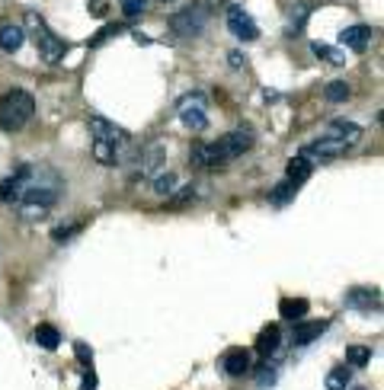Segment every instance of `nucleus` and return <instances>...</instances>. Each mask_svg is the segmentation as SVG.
Here are the masks:
<instances>
[{
    "instance_id": "nucleus-1",
    "label": "nucleus",
    "mask_w": 384,
    "mask_h": 390,
    "mask_svg": "<svg viewBox=\"0 0 384 390\" xmlns=\"http://www.w3.org/2000/svg\"><path fill=\"white\" fill-rule=\"evenodd\" d=\"M64 195V176L48 163H19L0 179V202L16 208L23 221H42Z\"/></svg>"
},
{
    "instance_id": "nucleus-2",
    "label": "nucleus",
    "mask_w": 384,
    "mask_h": 390,
    "mask_svg": "<svg viewBox=\"0 0 384 390\" xmlns=\"http://www.w3.org/2000/svg\"><path fill=\"white\" fill-rule=\"evenodd\" d=\"M90 138H93V157L102 166H115V163H128L134 157L132 138L125 128H119L115 121L102 119V115H90Z\"/></svg>"
},
{
    "instance_id": "nucleus-3",
    "label": "nucleus",
    "mask_w": 384,
    "mask_h": 390,
    "mask_svg": "<svg viewBox=\"0 0 384 390\" xmlns=\"http://www.w3.org/2000/svg\"><path fill=\"white\" fill-rule=\"evenodd\" d=\"M250 147H253V131L250 128H237V131L224 134V138L211 141V144H205V141L192 144L189 160H192V166H211V170H218V166H228L230 160L243 157Z\"/></svg>"
},
{
    "instance_id": "nucleus-4",
    "label": "nucleus",
    "mask_w": 384,
    "mask_h": 390,
    "mask_svg": "<svg viewBox=\"0 0 384 390\" xmlns=\"http://www.w3.org/2000/svg\"><path fill=\"white\" fill-rule=\"evenodd\" d=\"M36 112V99L26 90H6L0 96V128L4 131H19Z\"/></svg>"
},
{
    "instance_id": "nucleus-5",
    "label": "nucleus",
    "mask_w": 384,
    "mask_h": 390,
    "mask_svg": "<svg viewBox=\"0 0 384 390\" xmlns=\"http://www.w3.org/2000/svg\"><path fill=\"white\" fill-rule=\"evenodd\" d=\"M23 29H26V36H32L38 55H42L48 64H58L64 55H68V42L58 38L55 32L45 26V19L38 16V13H26V26H23Z\"/></svg>"
},
{
    "instance_id": "nucleus-6",
    "label": "nucleus",
    "mask_w": 384,
    "mask_h": 390,
    "mask_svg": "<svg viewBox=\"0 0 384 390\" xmlns=\"http://www.w3.org/2000/svg\"><path fill=\"white\" fill-rule=\"evenodd\" d=\"M205 23H208V4H192L170 16V29H173V36H179V38L202 36Z\"/></svg>"
},
{
    "instance_id": "nucleus-7",
    "label": "nucleus",
    "mask_w": 384,
    "mask_h": 390,
    "mask_svg": "<svg viewBox=\"0 0 384 390\" xmlns=\"http://www.w3.org/2000/svg\"><path fill=\"white\" fill-rule=\"evenodd\" d=\"M176 115L189 131H205L208 128V102H205L202 93H186L176 102Z\"/></svg>"
},
{
    "instance_id": "nucleus-8",
    "label": "nucleus",
    "mask_w": 384,
    "mask_h": 390,
    "mask_svg": "<svg viewBox=\"0 0 384 390\" xmlns=\"http://www.w3.org/2000/svg\"><path fill=\"white\" fill-rule=\"evenodd\" d=\"M228 29H230V36H237L240 42H256V38H260V26L253 23V16H250L243 6H228Z\"/></svg>"
},
{
    "instance_id": "nucleus-9",
    "label": "nucleus",
    "mask_w": 384,
    "mask_h": 390,
    "mask_svg": "<svg viewBox=\"0 0 384 390\" xmlns=\"http://www.w3.org/2000/svg\"><path fill=\"white\" fill-rule=\"evenodd\" d=\"M250 352L247 349H240V345H234V349H228L221 355V371L228 377H243V374H250Z\"/></svg>"
},
{
    "instance_id": "nucleus-10",
    "label": "nucleus",
    "mask_w": 384,
    "mask_h": 390,
    "mask_svg": "<svg viewBox=\"0 0 384 390\" xmlns=\"http://www.w3.org/2000/svg\"><path fill=\"white\" fill-rule=\"evenodd\" d=\"M326 320H298V323H294V332H292V342L298 345H311L314 339H320L326 332Z\"/></svg>"
},
{
    "instance_id": "nucleus-11",
    "label": "nucleus",
    "mask_w": 384,
    "mask_h": 390,
    "mask_svg": "<svg viewBox=\"0 0 384 390\" xmlns=\"http://www.w3.org/2000/svg\"><path fill=\"white\" fill-rule=\"evenodd\" d=\"M339 45L356 51V55H362V51H368V45H371V29L368 26H349V29L339 32Z\"/></svg>"
},
{
    "instance_id": "nucleus-12",
    "label": "nucleus",
    "mask_w": 384,
    "mask_h": 390,
    "mask_svg": "<svg viewBox=\"0 0 384 390\" xmlns=\"http://www.w3.org/2000/svg\"><path fill=\"white\" fill-rule=\"evenodd\" d=\"M346 304L356 307V310H378L381 307V291L378 288H352L346 294Z\"/></svg>"
},
{
    "instance_id": "nucleus-13",
    "label": "nucleus",
    "mask_w": 384,
    "mask_h": 390,
    "mask_svg": "<svg viewBox=\"0 0 384 390\" xmlns=\"http://www.w3.org/2000/svg\"><path fill=\"white\" fill-rule=\"evenodd\" d=\"M26 42V29L19 23H4L0 26V48L6 51V55H16L19 48H23Z\"/></svg>"
},
{
    "instance_id": "nucleus-14",
    "label": "nucleus",
    "mask_w": 384,
    "mask_h": 390,
    "mask_svg": "<svg viewBox=\"0 0 384 390\" xmlns=\"http://www.w3.org/2000/svg\"><path fill=\"white\" fill-rule=\"evenodd\" d=\"M326 134H333V138H339V141H346L349 147H356L358 144V138H362V128L358 125H352V121H346V119H333L330 125L324 128Z\"/></svg>"
},
{
    "instance_id": "nucleus-15",
    "label": "nucleus",
    "mask_w": 384,
    "mask_h": 390,
    "mask_svg": "<svg viewBox=\"0 0 384 390\" xmlns=\"http://www.w3.org/2000/svg\"><path fill=\"white\" fill-rule=\"evenodd\" d=\"M311 173H314V163H311V157H292L288 160V166H285V179L288 183H294V185H301V183H307L311 179Z\"/></svg>"
},
{
    "instance_id": "nucleus-16",
    "label": "nucleus",
    "mask_w": 384,
    "mask_h": 390,
    "mask_svg": "<svg viewBox=\"0 0 384 390\" xmlns=\"http://www.w3.org/2000/svg\"><path fill=\"white\" fill-rule=\"evenodd\" d=\"M279 342H282L279 326H266V330L256 336V352H260L262 358H269V355H275V352H279Z\"/></svg>"
},
{
    "instance_id": "nucleus-17",
    "label": "nucleus",
    "mask_w": 384,
    "mask_h": 390,
    "mask_svg": "<svg viewBox=\"0 0 384 390\" xmlns=\"http://www.w3.org/2000/svg\"><path fill=\"white\" fill-rule=\"evenodd\" d=\"M279 317H282V320H292V323L304 320V317H307V300H304V298H282Z\"/></svg>"
},
{
    "instance_id": "nucleus-18",
    "label": "nucleus",
    "mask_w": 384,
    "mask_h": 390,
    "mask_svg": "<svg viewBox=\"0 0 384 390\" xmlns=\"http://www.w3.org/2000/svg\"><path fill=\"white\" fill-rule=\"evenodd\" d=\"M314 48V55L317 58H324L326 64H333V67H343L346 64V51H339V48H333V45H324V42H314L311 45Z\"/></svg>"
},
{
    "instance_id": "nucleus-19",
    "label": "nucleus",
    "mask_w": 384,
    "mask_h": 390,
    "mask_svg": "<svg viewBox=\"0 0 384 390\" xmlns=\"http://www.w3.org/2000/svg\"><path fill=\"white\" fill-rule=\"evenodd\" d=\"M36 342L42 345V349H48V352H55L58 345H61V332L55 330V326H48V323H42V326H36Z\"/></svg>"
},
{
    "instance_id": "nucleus-20",
    "label": "nucleus",
    "mask_w": 384,
    "mask_h": 390,
    "mask_svg": "<svg viewBox=\"0 0 384 390\" xmlns=\"http://www.w3.org/2000/svg\"><path fill=\"white\" fill-rule=\"evenodd\" d=\"M173 185H176V173H170V170H157L151 176V189L157 192V195H170Z\"/></svg>"
},
{
    "instance_id": "nucleus-21",
    "label": "nucleus",
    "mask_w": 384,
    "mask_h": 390,
    "mask_svg": "<svg viewBox=\"0 0 384 390\" xmlns=\"http://www.w3.org/2000/svg\"><path fill=\"white\" fill-rule=\"evenodd\" d=\"M307 16H311V6H307V4L292 6V10H288V36H294V32H301V29H304Z\"/></svg>"
},
{
    "instance_id": "nucleus-22",
    "label": "nucleus",
    "mask_w": 384,
    "mask_h": 390,
    "mask_svg": "<svg viewBox=\"0 0 384 390\" xmlns=\"http://www.w3.org/2000/svg\"><path fill=\"white\" fill-rule=\"evenodd\" d=\"M371 362V345H349L346 349V364L349 368H365Z\"/></svg>"
},
{
    "instance_id": "nucleus-23",
    "label": "nucleus",
    "mask_w": 384,
    "mask_h": 390,
    "mask_svg": "<svg viewBox=\"0 0 384 390\" xmlns=\"http://www.w3.org/2000/svg\"><path fill=\"white\" fill-rule=\"evenodd\" d=\"M352 381V371L346 368V364H339V368H333L330 374H326V390H346Z\"/></svg>"
},
{
    "instance_id": "nucleus-24",
    "label": "nucleus",
    "mask_w": 384,
    "mask_h": 390,
    "mask_svg": "<svg viewBox=\"0 0 384 390\" xmlns=\"http://www.w3.org/2000/svg\"><path fill=\"white\" fill-rule=\"evenodd\" d=\"M324 96H326V102H346L352 96V90H349V83L346 80H333V83H326Z\"/></svg>"
},
{
    "instance_id": "nucleus-25",
    "label": "nucleus",
    "mask_w": 384,
    "mask_h": 390,
    "mask_svg": "<svg viewBox=\"0 0 384 390\" xmlns=\"http://www.w3.org/2000/svg\"><path fill=\"white\" fill-rule=\"evenodd\" d=\"M294 189H298V185H294V183L282 179V183L275 185L272 192H269V202H272V205H285V202H292V198H294Z\"/></svg>"
},
{
    "instance_id": "nucleus-26",
    "label": "nucleus",
    "mask_w": 384,
    "mask_h": 390,
    "mask_svg": "<svg viewBox=\"0 0 384 390\" xmlns=\"http://www.w3.org/2000/svg\"><path fill=\"white\" fill-rule=\"evenodd\" d=\"M256 384L260 387H269V384H275V364L272 362H262L260 371H256Z\"/></svg>"
},
{
    "instance_id": "nucleus-27",
    "label": "nucleus",
    "mask_w": 384,
    "mask_h": 390,
    "mask_svg": "<svg viewBox=\"0 0 384 390\" xmlns=\"http://www.w3.org/2000/svg\"><path fill=\"white\" fill-rule=\"evenodd\" d=\"M119 4H122V13H125L128 19L141 16V13L147 10V0H119Z\"/></svg>"
},
{
    "instance_id": "nucleus-28",
    "label": "nucleus",
    "mask_w": 384,
    "mask_h": 390,
    "mask_svg": "<svg viewBox=\"0 0 384 390\" xmlns=\"http://www.w3.org/2000/svg\"><path fill=\"white\" fill-rule=\"evenodd\" d=\"M74 234H80V224H70V227H55V230H51V240H55V243H68Z\"/></svg>"
},
{
    "instance_id": "nucleus-29",
    "label": "nucleus",
    "mask_w": 384,
    "mask_h": 390,
    "mask_svg": "<svg viewBox=\"0 0 384 390\" xmlns=\"http://www.w3.org/2000/svg\"><path fill=\"white\" fill-rule=\"evenodd\" d=\"M74 355H77V362H80L83 368H90V364H93V349H90L87 342H74Z\"/></svg>"
},
{
    "instance_id": "nucleus-30",
    "label": "nucleus",
    "mask_w": 384,
    "mask_h": 390,
    "mask_svg": "<svg viewBox=\"0 0 384 390\" xmlns=\"http://www.w3.org/2000/svg\"><path fill=\"white\" fill-rule=\"evenodd\" d=\"M189 198H196V185H183V192H176V195L170 198V205H186Z\"/></svg>"
},
{
    "instance_id": "nucleus-31",
    "label": "nucleus",
    "mask_w": 384,
    "mask_h": 390,
    "mask_svg": "<svg viewBox=\"0 0 384 390\" xmlns=\"http://www.w3.org/2000/svg\"><path fill=\"white\" fill-rule=\"evenodd\" d=\"M109 13V0H90V16L102 19Z\"/></svg>"
},
{
    "instance_id": "nucleus-32",
    "label": "nucleus",
    "mask_w": 384,
    "mask_h": 390,
    "mask_svg": "<svg viewBox=\"0 0 384 390\" xmlns=\"http://www.w3.org/2000/svg\"><path fill=\"white\" fill-rule=\"evenodd\" d=\"M122 32V26H106V29L100 32L96 38H90V45H100V42H106V38H112V36H119Z\"/></svg>"
},
{
    "instance_id": "nucleus-33",
    "label": "nucleus",
    "mask_w": 384,
    "mask_h": 390,
    "mask_svg": "<svg viewBox=\"0 0 384 390\" xmlns=\"http://www.w3.org/2000/svg\"><path fill=\"white\" fill-rule=\"evenodd\" d=\"M228 61H230V67H234V70H240L243 64H247V58H243L240 51H230V55H228Z\"/></svg>"
},
{
    "instance_id": "nucleus-34",
    "label": "nucleus",
    "mask_w": 384,
    "mask_h": 390,
    "mask_svg": "<svg viewBox=\"0 0 384 390\" xmlns=\"http://www.w3.org/2000/svg\"><path fill=\"white\" fill-rule=\"evenodd\" d=\"M93 387H96V374L87 368V374H83V390H93Z\"/></svg>"
},
{
    "instance_id": "nucleus-35",
    "label": "nucleus",
    "mask_w": 384,
    "mask_h": 390,
    "mask_svg": "<svg viewBox=\"0 0 384 390\" xmlns=\"http://www.w3.org/2000/svg\"><path fill=\"white\" fill-rule=\"evenodd\" d=\"M134 42H138V45H151V38H147V36H141V32H134Z\"/></svg>"
},
{
    "instance_id": "nucleus-36",
    "label": "nucleus",
    "mask_w": 384,
    "mask_h": 390,
    "mask_svg": "<svg viewBox=\"0 0 384 390\" xmlns=\"http://www.w3.org/2000/svg\"><path fill=\"white\" fill-rule=\"evenodd\" d=\"M356 390H368V387H356Z\"/></svg>"
},
{
    "instance_id": "nucleus-37",
    "label": "nucleus",
    "mask_w": 384,
    "mask_h": 390,
    "mask_svg": "<svg viewBox=\"0 0 384 390\" xmlns=\"http://www.w3.org/2000/svg\"><path fill=\"white\" fill-rule=\"evenodd\" d=\"M164 4H173V0H164Z\"/></svg>"
}]
</instances>
